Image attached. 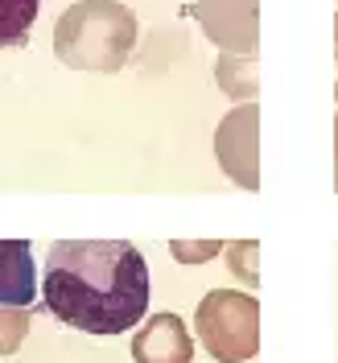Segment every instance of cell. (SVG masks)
Here are the masks:
<instances>
[{
    "mask_svg": "<svg viewBox=\"0 0 338 363\" xmlns=\"http://www.w3.org/2000/svg\"><path fill=\"white\" fill-rule=\"evenodd\" d=\"M42 297L74 330L120 335L149 310V264L128 240H58L45 252Z\"/></svg>",
    "mask_w": 338,
    "mask_h": 363,
    "instance_id": "6da1fadb",
    "label": "cell"
},
{
    "mask_svg": "<svg viewBox=\"0 0 338 363\" xmlns=\"http://www.w3.org/2000/svg\"><path fill=\"white\" fill-rule=\"evenodd\" d=\"M38 297V269L29 240H0V306H29Z\"/></svg>",
    "mask_w": 338,
    "mask_h": 363,
    "instance_id": "7a4b0ae2",
    "label": "cell"
},
{
    "mask_svg": "<svg viewBox=\"0 0 338 363\" xmlns=\"http://www.w3.org/2000/svg\"><path fill=\"white\" fill-rule=\"evenodd\" d=\"M38 0H0V45H21L33 29Z\"/></svg>",
    "mask_w": 338,
    "mask_h": 363,
    "instance_id": "3957f363",
    "label": "cell"
}]
</instances>
